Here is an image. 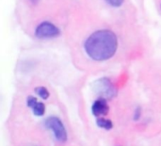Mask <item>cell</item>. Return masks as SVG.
Segmentation results:
<instances>
[{
	"label": "cell",
	"mask_w": 161,
	"mask_h": 146,
	"mask_svg": "<svg viewBox=\"0 0 161 146\" xmlns=\"http://www.w3.org/2000/svg\"><path fill=\"white\" fill-rule=\"evenodd\" d=\"M84 47L91 59L96 61H104L115 55L118 48V39L111 30L101 29L87 39Z\"/></svg>",
	"instance_id": "1"
},
{
	"label": "cell",
	"mask_w": 161,
	"mask_h": 146,
	"mask_svg": "<svg viewBox=\"0 0 161 146\" xmlns=\"http://www.w3.org/2000/svg\"><path fill=\"white\" fill-rule=\"evenodd\" d=\"M93 92L103 99H111L117 95V89L114 84L106 77L100 78L92 84Z\"/></svg>",
	"instance_id": "2"
},
{
	"label": "cell",
	"mask_w": 161,
	"mask_h": 146,
	"mask_svg": "<svg viewBox=\"0 0 161 146\" xmlns=\"http://www.w3.org/2000/svg\"><path fill=\"white\" fill-rule=\"evenodd\" d=\"M45 126L50 129L57 141L59 143H65L67 141V132L62 122L57 117H49L45 121Z\"/></svg>",
	"instance_id": "3"
},
{
	"label": "cell",
	"mask_w": 161,
	"mask_h": 146,
	"mask_svg": "<svg viewBox=\"0 0 161 146\" xmlns=\"http://www.w3.org/2000/svg\"><path fill=\"white\" fill-rule=\"evenodd\" d=\"M59 34V29L50 22H42L35 30V35L39 39H51L58 37Z\"/></svg>",
	"instance_id": "4"
},
{
	"label": "cell",
	"mask_w": 161,
	"mask_h": 146,
	"mask_svg": "<svg viewBox=\"0 0 161 146\" xmlns=\"http://www.w3.org/2000/svg\"><path fill=\"white\" fill-rule=\"evenodd\" d=\"M108 111H109V108L106 99L99 98L92 104V112L96 117L105 116L108 113Z\"/></svg>",
	"instance_id": "5"
},
{
	"label": "cell",
	"mask_w": 161,
	"mask_h": 146,
	"mask_svg": "<svg viewBox=\"0 0 161 146\" xmlns=\"http://www.w3.org/2000/svg\"><path fill=\"white\" fill-rule=\"evenodd\" d=\"M96 125L106 130H110L113 127V124L110 120L108 119H104V118H98L96 121Z\"/></svg>",
	"instance_id": "6"
},
{
	"label": "cell",
	"mask_w": 161,
	"mask_h": 146,
	"mask_svg": "<svg viewBox=\"0 0 161 146\" xmlns=\"http://www.w3.org/2000/svg\"><path fill=\"white\" fill-rule=\"evenodd\" d=\"M33 113L36 116H42L45 112V106L42 102H37V104L32 108Z\"/></svg>",
	"instance_id": "7"
},
{
	"label": "cell",
	"mask_w": 161,
	"mask_h": 146,
	"mask_svg": "<svg viewBox=\"0 0 161 146\" xmlns=\"http://www.w3.org/2000/svg\"><path fill=\"white\" fill-rule=\"evenodd\" d=\"M35 93H36L42 99H43V100L48 99L49 96H50V93H49L48 90H47L45 87H37V88L35 89Z\"/></svg>",
	"instance_id": "8"
},
{
	"label": "cell",
	"mask_w": 161,
	"mask_h": 146,
	"mask_svg": "<svg viewBox=\"0 0 161 146\" xmlns=\"http://www.w3.org/2000/svg\"><path fill=\"white\" fill-rule=\"evenodd\" d=\"M37 102H38V100H37V98H35L34 96H28V97H27L26 103H27V106H28L29 108L32 109V108L37 104Z\"/></svg>",
	"instance_id": "9"
},
{
	"label": "cell",
	"mask_w": 161,
	"mask_h": 146,
	"mask_svg": "<svg viewBox=\"0 0 161 146\" xmlns=\"http://www.w3.org/2000/svg\"><path fill=\"white\" fill-rule=\"evenodd\" d=\"M112 7H121L125 0H106Z\"/></svg>",
	"instance_id": "10"
},
{
	"label": "cell",
	"mask_w": 161,
	"mask_h": 146,
	"mask_svg": "<svg viewBox=\"0 0 161 146\" xmlns=\"http://www.w3.org/2000/svg\"><path fill=\"white\" fill-rule=\"evenodd\" d=\"M141 117V108H137L135 110V115H134V120L138 121Z\"/></svg>",
	"instance_id": "11"
}]
</instances>
